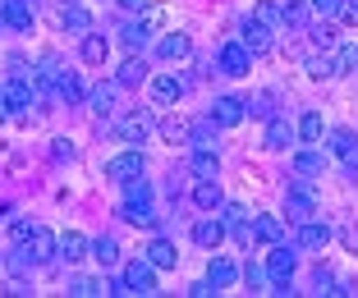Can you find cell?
<instances>
[{
  "label": "cell",
  "mask_w": 358,
  "mask_h": 298,
  "mask_svg": "<svg viewBox=\"0 0 358 298\" xmlns=\"http://www.w3.org/2000/svg\"><path fill=\"white\" fill-rule=\"evenodd\" d=\"M92 257L101 262V267H115V262H120V244H115L110 234H106V239H96V244H92Z\"/></svg>",
  "instance_id": "cell-34"
},
{
  "label": "cell",
  "mask_w": 358,
  "mask_h": 298,
  "mask_svg": "<svg viewBox=\"0 0 358 298\" xmlns=\"http://www.w3.org/2000/svg\"><path fill=\"white\" fill-rule=\"evenodd\" d=\"M120 216L134 225H157V211H152V184L148 179H129L124 184V207Z\"/></svg>",
  "instance_id": "cell-1"
},
{
  "label": "cell",
  "mask_w": 358,
  "mask_h": 298,
  "mask_svg": "<svg viewBox=\"0 0 358 298\" xmlns=\"http://www.w3.org/2000/svg\"><path fill=\"white\" fill-rule=\"evenodd\" d=\"M285 216H289V221H313L317 216V188H313V179H294L289 184V193H285Z\"/></svg>",
  "instance_id": "cell-2"
},
{
  "label": "cell",
  "mask_w": 358,
  "mask_h": 298,
  "mask_svg": "<svg viewBox=\"0 0 358 298\" xmlns=\"http://www.w3.org/2000/svg\"><path fill=\"white\" fill-rule=\"evenodd\" d=\"M327 142H331V156H336L345 170L358 174V133H349V128H336Z\"/></svg>",
  "instance_id": "cell-7"
},
{
  "label": "cell",
  "mask_w": 358,
  "mask_h": 298,
  "mask_svg": "<svg viewBox=\"0 0 358 298\" xmlns=\"http://www.w3.org/2000/svg\"><path fill=\"white\" fill-rule=\"evenodd\" d=\"M157 128H161V138H166V142H189V133H193V124L184 115H166Z\"/></svg>",
  "instance_id": "cell-25"
},
{
  "label": "cell",
  "mask_w": 358,
  "mask_h": 298,
  "mask_svg": "<svg viewBox=\"0 0 358 298\" xmlns=\"http://www.w3.org/2000/svg\"><path fill=\"white\" fill-rule=\"evenodd\" d=\"M322 133H327V119L317 115V110H308V115L299 119V138L303 142H322Z\"/></svg>",
  "instance_id": "cell-29"
},
{
  "label": "cell",
  "mask_w": 358,
  "mask_h": 298,
  "mask_svg": "<svg viewBox=\"0 0 358 298\" xmlns=\"http://www.w3.org/2000/svg\"><path fill=\"white\" fill-rule=\"evenodd\" d=\"M143 78H148V64L138 60V55H129V60L120 64V74H115V83H120V87H138V83H143Z\"/></svg>",
  "instance_id": "cell-27"
},
{
  "label": "cell",
  "mask_w": 358,
  "mask_h": 298,
  "mask_svg": "<svg viewBox=\"0 0 358 298\" xmlns=\"http://www.w3.org/2000/svg\"><path fill=\"white\" fill-rule=\"evenodd\" d=\"M243 115H248V101H239V96H216V106H211V119H216V128L243 124Z\"/></svg>",
  "instance_id": "cell-9"
},
{
  "label": "cell",
  "mask_w": 358,
  "mask_h": 298,
  "mask_svg": "<svg viewBox=\"0 0 358 298\" xmlns=\"http://www.w3.org/2000/svg\"><path fill=\"white\" fill-rule=\"evenodd\" d=\"M64 5H74V0H64Z\"/></svg>",
  "instance_id": "cell-49"
},
{
  "label": "cell",
  "mask_w": 358,
  "mask_h": 298,
  "mask_svg": "<svg viewBox=\"0 0 358 298\" xmlns=\"http://www.w3.org/2000/svg\"><path fill=\"white\" fill-rule=\"evenodd\" d=\"M28 234H32L28 221H10V239H14V244H28Z\"/></svg>",
  "instance_id": "cell-44"
},
{
  "label": "cell",
  "mask_w": 358,
  "mask_h": 298,
  "mask_svg": "<svg viewBox=\"0 0 358 298\" xmlns=\"http://www.w3.org/2000/svg\"><path fill=\"white\" fill-rule=\"evenodd\" d=\"M336 69H340V74L358 69V46H340V51H336Z\"/></svg>",
  "instance_id": "cell-40"
},
{
  "label": "cell",
  "mask_w": 358,
  "mask_h": 298,
  "mask_svg": "<svg viewBox=\"0 0 358 298\" xmlns=\"http://www.w3.org/2000/svg\"><path fill=\"white\" fill-rule=\"evenodd\" d=\"M216 64H221V74L243 78L248 69H253V51H248L243 42H225V46H221V55H216Z\"/></svg>",
  "instance_id": "cell-4"
},
{
  "label": "cell",
  "mask_w": 358,
  "mask_h": 298,
  "mask_svg": "<svg viewBox=\"0 0 358 298\" xmlns=\"http://www.w3.org/2000/svg\"><path fill=\"white\" fill-rule=\"evenodd\" d=\"M143 257H148V262H152L157 271H170V267L179 262V253H175V244H170V239H152V244H148V253H143Z\"/></svg>",
  "instance_id": "cell-21"
},
{
  "label": "cell",
  "mask_w": 358,
  "mask_h": 298,
  "mask_svg": "<svg viewBox=\"0 0 358 298\" xmlns=\"http://www.w3.org/2000/svg\"><path fill=\"white\" fill-rule=\"evenodd\" d=\"M221 221H225V230L239 225V221H248V207H243V202H221Z\"/></svg>",
  "instance_id": "cell-39"
},
{
  "label": "cell",
  "mask_w": 358,
  "mask_h": 298,
  "mask_svg": "<svg viewBox=\"0 0 358 298\" xmlns=\"http://www.w3.org/2000/svg\"><path fill=\"white\" fill-rule=\"evenodd\" d=\"M120 5H129V10H143V5H148V0H120Z\"/></svg>",
  "instance_id": "cell-47"
},
{
  "label": "cell",
  "mask_w": 358,
  "mask_h": 298,
  "mask_svg": "<svg viewBox=\"0 0 358 298\" xmlns=\"http://www.w3.org/2000/svg\"><path fill=\"white\" fill-rule=\"evenodd\" d=\"M331 225L327 221H299V248H327Z\"/></svg>",
  "instance_id": "cell-16"
},
{
  "label": "cell",
  "mask_w": 358,
  "mask_h": 298,
  "mask_svg": "<svg viewBox=\"0 0 358 298\" xmlns=\"http://www.w3.org/2000/svg\"><path fill=\"white\" fill-rule=\"evenodd\" d=\"M5 115H10V106H5V96H0V124H5Z\"/></svg>",
  "instance_id": "cell-48"
},
{
  "label": "cell",
  "mask_w": 358,
  "mask_h": 298,
  "mask_svg": "<svg viewBox=\"0 0 358 298\" xmlns=\"http://www.w3.org/2000/svg\"><path fill=\"white\" fill-rule=\"evenodd\" d=\"M60 253V239L46 230V225H32V234H28V257L32 262H46V257Z\"/></svg>",
  "instance_id": "cell-10"
},
{
  "label": "cell",
  "mask_w": 358,
  "mask_h": 298,
  "mask_svg": "<svg viewBox=\"0 0 358 298\" xmlns=\"http://www.w3.org/2000/svg\"><path fill=\"white\" fill-rule=\"evenodd\" d=\"M189 142L193 147H216V119H207V124H198L189 133Z\"/></svg>",
  "instance_id": "cell-36"
},
{
  "label": "cell",
  "mask_w": 358,
  "mask_h": 298,
  "mask_svg": "<svg viewBox=\"0 0 358 298\" xmlns=\"http://www.w3.org/2000/svg\"><path fill=\"white\" fill-rule=\"evenodd\" d=\"M148 92H152V101H157V106H175L179 92H184V83H179L175 74H157V78L148 83Z\"/></svg>",
  "instance_id": "cell-11"
},
{
  "label": "cell",
  "mask_w": 358,
  "mask_h": 298,
  "mask_svg": "<svg viewBox=\"0 0 358 298\" xmlns=\"http://www.w3.org/2000/svg\"><path fill=\"white\" fill-rule=\"evenodd\" d=\"M308 14H313V5H308V0H289V5L280 10V19L289 23V28H308Z\"/></svg>",
  "instance_id": "cell-31"
},
{
  "label": "cell",
  "mask_w": 358,
  "mask_h": 298,
  "mask_svg": "<svg viewBox=\"0 0 358 298\" xmlns=\"http://www.w3.org/2000/svg\"><path fill=\"white\" fill-rule=\"evenodd\" d=\"M64 28L69 32H92V14L83 5H64Z\"/></svg>",
  "instance_id": "cell-32"
},
{
  "label": "cell",
  "mask_w": 358,
  "mask_h": 298,
  "mask_svg": "<svg viewBox=\"0 0 358 298\" xmlns=\"http://www.w3.org/2000/svg\"><path fill=\"white\" fill-rule=\"evenodd\" d=\"M294 170L313 179V174L327 170V156H322V151H313V147H308V151H294Z\"/></svg>",
  "instance_id": "cell-28"
},
{
  "label": "cell",
  "mask_w": 358,
  "mask_h": 298,
  "mask_svg": "<svg viewBox=\"0 0 358 298\" xmlns=\"http://www.w3.org/2000/svg\"><path fill=\"white\" fill-rule=\"evenodd\" d=\"M78 55H83V64H106L110 42H106L101 32H83V46H78Z\"/></svg>",
  "instance_id": "cell-22"
},
{
  "label": "cell",
  "mask_w": 358,
  "mask_h": 298,
  "mask_svg": "<svg viewBox=\"0 0 358 298\" xmlns=\"http://www.w3.org/2000/svg\"><path fill=\"white\" fill-rule=\"evenodd\" d=\"M87 253H92V244H87L78 230H69V234L60 239V257H64V262H83Z\"/></svg>",
  "instance_id": "cell-26"
},
{
  "label": "cell",
  "mask_w": 358,
  "mask_h": 298,
  "mask_svg": "<svg viewBox=\"0 0 358 298\" xmlns=\"http://www.w3.org/2000/svg\"><path fill=\"white\" fill-rule=\"evenodd\" d=\"M148 37H152V28H148V23H124V28H120V42H124L129 51L148 46Z\"/></svg>",
  "instance_id": "cell-30"
},
{
  "label": "cell",
  "mask_w": 358,
  "mask_h": 298,
  "mask_svg": "<svg viewBox=\"0 0 358 298\" xmlns=\"http://www.w3.org/2000/svg\"><path fill=\"white\" fill-rule=\"evenodd\" d=\"M253 19L271 28V23H280V5H271V0H257V5H253Z\"/></svg>",
  "instance_id": "cell-38"
},
{
  "label": "cell",
  "mask_w": 358,
  "mask_h": 298,
  "mask_svg": "<svg viewBox=\"0 0 358 298\" xmlns=\"http://www.w3.org/2000/svg\"><path fill=\"white\" fill-rule=\"evenodd\" d=\"M221 184L216 179H198V188H193V207H198V211H221Z\"/></svg>",
  "instance_id": "cell-18"
},
{
  "label": "cell",
  "mask_w": 358,
  "mask_h": 298,
  "mask_svg": "<svg viewBox=\"0 0 358 298\" xmlns=\"http://www.w3.org/2000/svg\"><path fill=\"white\" fill-rule=\"evenodd\" d=\"M308 5H313L322 19H336V14H340V0H308Z\"/></svg>",
  "instance_id": "cell-42"
},
{
  "label": "cell",
  "mask_w": 358,
  "mask_h": 298,
  "mask_svg": "<svg viewBox=\"0 0 358 298\" xmlns=\"http://www.w3.org/2000/svg\"><path fill=\"white\" fill-rule=\"evenodd\" d=\"M239 42L248 46L253 55H266V51H271V28H266V23H257V19H248V23H243V37H239Z\"/></svg>",
  "instance_id": "cell-13"
},
{
  "label": "cell",
  "mask_w": 358,
  "mask_h": 298,
  "mask_svg": "<svg viewBox=\"0 0 358 298\" xmlns=\"http://www.w3.org/2000/svg\"><path fill=\"white\" fill-rule=\"evenodd\" d=\"M152 133H157V119H152L148 110H134V115L120 119V138L124 142H148Z\"/></svg>",
  "instance_id": "cell-8"
},
{
  "label": "cell",
  "mask_w": 358,
  "mask_h": 298,
  "mask_svg": "<svg viewBox=\"0 0 358 298\" xmlns=\"http://www.w3.org/2000/svg\"><path fill=\"white\" fill-rule=\"evenodd\" d=\"M115 101H120V83H96L92 92H87V106H92L96 115H110Z\"/></svg>",
  "instance_id": "cell-20"
},
{
  "label": "cell",
  "mask_w": 358,
  "mask_h": 298,
  "mask_svg": "<svg viewBox=\"0 0 358 298\" xmlns=\"http://www.w3.org/2000/svg\"><path fill=\"white\" fill-rule=\"evenodd\" d=\"M189 294L193 298H211V294H221V289L211 285V280H198V285H189Z\"/></svg>",
  "instance_id": "cell-46"
},
{
  "label": "cell",
  "mask_w": 358,
  "mask_h": 298,
  "mask_svg": "<svg viewBox=\"0 0 358 298\" xmlns=\"http://www.w3.org/2000/svg\"><path fill=\"white\" fill-rule=\"evenodd\" d=\"M313 42H317V46H327V51L336 46V28H331V19H327V23H317V28H313Z\"/></svg>",
  "instance_id": "cell-41"
},
{
  "label": "cell",
  "mask_w": 358,
  "mask_h": 298,
  "mask_svg": "<svg viewBox=\"0 0 358 298\" xmlns=\"http://www.w3.org/2000/svg\"><path fill=\"white\" fill-rule=\"evenodd\" d=\"M0 19L10 23V28L28 32L32 28V5H28V0H0Z\"/></svg>",
  "instance_id": "cell-14"
},
{
  "label": "cell",
  "mask_w": 358,
  "mask_h": 298,
  "mask_svg": "<svg viewBox=\"0 0 358 298\" xmlns=\"http://www.w3.org/2000/svg\"><path fill=\"white\" fill-rule=\"evenodd\" d=\"M0 96H5V106H10V110H28V106H32V83H28L23 74H14L10 83H5V92H0Z\"/></svg>",
  "instance_id": "cell-12"
},
{
  "label": "cell",
  "mask_w": 358,
  "mask_h": 298,
  "mask_svg": "<svg viewBox=\"0 0 358 298\" xmlns=\"http://www.w3.org/2000/svg\"><path fill=\"white\" fill-rule=\"evenodd\" d=\"M308 74L313 78H331V74H340V69H336L331 55H308Z\"/></svg>",
  "instance_id": "cell-35"
},
{
  "label": "cell",
  "mask_w": 358,
  "mask_h": 298,
  "mask_svg": "<svg viewBox=\"0 0 358 298\" xmlns=\"http://www.w3.org/2000/svg\"><path fill=\"white\" fill-rule=\"evenodd\" d=\"M207 280L216 289H230L234 280H239V267H234L230 257H211V267H207Z\"/></svg>",
  "instance_id": "cell-23"
},
{
  "label": "cell",
  "mask_w": 358,
  "mask_h": 298,
  "mask_svg": "<svg viewBox=\"0 0 358 298\" xmlns=\"http://www.w3.org/2000/svg\"><path fill=\"white\" fill-rule=\"evenodd\" d=\"M152 289H157V267L148 257L124 262V294H152Z\"/></svg>",
  "instance_id": "cell-3"
},
{
  "label": "cell",
  "mask_w": 358,
  "mask_h": 298,
  "mask_svg": "<svg viewBox=\"0 0 358 298\" xmlns=\"http://www.w3.org/2000/svg\"><path fill=\"white\" fill-rule=\"evenodd\" d=\"M253 239L275 248L285 239V221H280V216H253Z\"/></svg>",
  "instance_id": "cell-17"
},
{
  "label": "cell",
  "mask_w": 358,
  "mask_h": 298,
  "mask_svg": "<svg viewBox=\"0 0 358 298\" xmlns=\"http://www.w3.org/2000/svg\"><path fill=\"white\" fill-rule=\"evenodd\" d=\"M289 138H294V133H289L285 119H271V124H266V147H271V151H285V147H289Z\"/></svg>",
  "instance_id": "cell-33"
},
{
  "label": "cell",
  "mask_w": 358,
  "mask_h": 298,
  "mask_svg": "<svg viewBox=\"0 0 358 298\" xmlns=\"http://www.w3.org/2000/svg\"><path fill=\"white\" fill-rule=\"evenodd\" d=\"M55 92H60L64 101H83V83H78L74 74H60V83H55Z\"/></svg>",
  "instance_id": "cell-37"
},
{
  "label": "cell",
  "mask_w": 358,
  "mask_h": 298,
  "mask_svg": "<svg viewBox=\"0 0 358 298\" xmlns=\"http://www.w3.org/2000/svg\"><path fill=\"white\" fill-rule=\"evenodd\" d=\"M243 280H248V289H262V285H266V271L248 262V271H243Z\"/></svg>",
  "instance_id": "cell-45"
},
{
  "label": "cell",
  "mask_w": 358,
  "mask_h": 298,
  "mask_svg": "<svg viewBox=\"0 0 358 298\" xmlns=\"http://www.w3.org/2000/svg\"><path fill=\"white\" fill-rule=\"evenodd\" d=\"M193 244H202V248H221V244H225V221H216V216L198 221V225H193Z\"/></svg>",
  "instance_id": "cell-15"
},
{
  "label": "cell",
  "mask_w": 358,
  "mask_h": 298,
  "mask_svg": "<svg viewBox=\"0 0 358 298\" xmlns=\"http://www.w3.org/2000/svg\"><path fill=\"white\" fill-rule=\"evenodd\" d=\"M106 179H115V184H129V179H143V151H120V156L106 161Z\"/></svg>",
  "instance_id": "cell-6"
},
{
  "label": "cell",
  "mask_w": 358,
  "mask_h": 298,
  "mask_svg": "<svg viewBox=\"0 0 358 298\" xmlns=\"http://www.w3.org/2000/svg\"><path fill=\"white\" fill-rule=\"evenodd\" d=\"M189 170H193V179H216V170H221L216 147H198V151L189 156Z\"/></svg>",
  "instance_id": "cell-19"
},
{
  "label": "cell",
  "mask_w": 358,
  "mask_h": 298,
  "mask_svg": "<svg viewBox=\"0 0 358 298\" xmlns=\"http://www.w3.org/2000/svg\"><path fill=\"white\" fill-rule=\"evenodd\" d=\"M157 51H161V60H189V55H193V42L184 37V32H170V37H161Z\"/></svg>",
  "instance_id": "cell-24"
},
{
  "label": "cell",
  "mask_w": 358,
  "mask_h": 298,
  "mask_svg": "<svg viewBox=\"0 0 358 298\" xmlns=\"http://www.w3.org/2000/svg\"><path fill=\"white\" fill-rule=\"evenodd\" d=\"M289 276H294V253L275 244V253L266 257V280L275 285V294H289Z\"/></svg>",
  "instance_id": "cell-5"
},
{
  "label": "cell",
  "mask_w": 358,
  "mask_h": 298,
  "mask_svg": "<svg viewBox=\"0 0 358 298\" xmlns=\"http://www.w3.org/2000/svg\"><path fill=\"white\" fill-rule=\"evenodd\" d=\"M340 19H345L349 28H358V0H340Z\"/></svg>",
  "instance_id": "cell-43"
}]
</instances>
